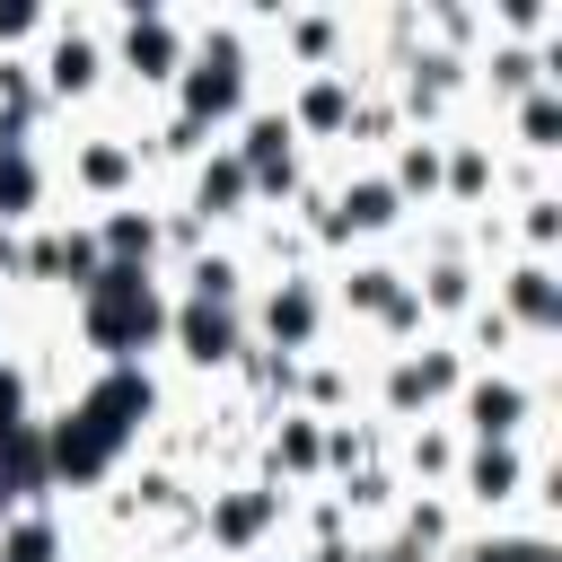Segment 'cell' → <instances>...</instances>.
Here are the masks:
<instances>
[{"mask_svg": "<svg viewBox=\"0 0 562 562\" xmlns=\"http://www.w3.org/2000/svg\"><path fill=\"white\" fill-rule=\"evenodd\" d=\"M149 422H158V378L149 369H97L61 413H44V483H70V492L105 483Z\"/></svg>", "mask_w": 562, "mask_h": 562, "instance_id": "cell-1", "label": "cell"}, {"mask_svg": "<svg viewBox=\"0 0 562 562\" xmlns=\"http://www.w3.org/2000/svg\"><path fill=\"white\" fill-rule=\"evenodd\" d=\"M167 307H176V290H167L158 272L97 263V281L79 290V342H88L105 369H140V360L167 342Z\"/></svg>", "mask_w": 562, "mask_h": 562, "instance_id": "cell-2", "label": "cell"}, {"mask_svg": "<svg viewBox=\"0 0 562 562\" xmlns=\"http://www.w3.org/2000/svg\"><path fill=\"white\" fill-rule=\"evenodd\" d=\"M255 105V53H246V26H202L184 44V70H176V114L193 132H237Z\"/></svg>", "mask_w": 562, "mask_h": 562, "instance_id": "cell-3", "label": "cell"}, {"mask_svg": "<svg viewBox=\"0 0 562 562\" xmlns=\"http://www.w3.org/2000/svg\"><path fill=\"white\" fill-rule=\"evenodd\" d=\"M325 325H334V299H325V281L316 272H272L263 281V299H255V316H246V334H263V351L272 360H316V342H325Z\"/></svg>", "mask_w": 562, "mask_h": 562, "instance_id": "cell-4", "label": "cell"}, {"mask_svg": "<svg viewBox=\"0 0 562 562\" xmlns=\"http://www.w3.org/2000/svg\"><path fill=\"white\" fill-rule=\"evenodd\" d=\"M465 351L457 342H422V351H395L386 369H378V404H386V422H430L439 404H457V386H465Z\"/></svg>", "mask_w": 562, "mask_h": 562, "instance_id": "cell-5", "label": "cell"}, {"mask_svg": "<svg viewBox=\"0 0 562 562\" xmlns=\"http://www.w3.org/2000/svg\"><path fill=\"white\" fill-rule=\"evenodd\" d=\"M281 518H290V501H281L272 483H220V492L202 501V544H211L220 562H255V553H272Z\"/></svg>", "mask_w": 562, "mask_h": 562, "instance_id": "cell-6", "label": "cell"}, {"mask_svg": "<svg viewBox=\"0 0 562 562\" xmlns=\"http://www.w3.org/2000/svg\"><path fill=\"white\" fill-rule=\"evenodd\" d=\"M544 413V395L501 360V369H465V386H457V439H492V448H518L527 439V422Z\"/></svg>", "mask_w": 562, "mask_h": 562, "instance_id": "cell-7", "label": "cell"}, {"mask_svg": "<svg viewBox=\"0 0 562 562\" xmlns=\"http://www.w3.org/2000/svg\"><path fill=\"white\" fill-rule=\"evenodd\" d=\"M448 492L465 501V509H518V501H544V465L527 457V448H492V439H465V457H457V474H448Z\"/></svg>", "mask_w": 562, "mask_h": 562, "instance_id": "cell-8", "label": "cell"}, {"mask_svg": "<svg viewBox=\"0 0 562 562\" xmlns=\"http://www.w3.org/2000/svg\"><path fill=\"white\" fill-rule=\"evenodd\" d=\"M105 35L88 26V18H53L44 26V61H35V88H44V105H88L97 88H105Z\"/></svg>", "mask_w": 562, "mask_h": 562, "instance_id": "cell-9", "label": "cell"}, {"mask_svg": "<svg viewBox=\"0 0 562 562\" xmlns=\"http://www.w3.org/2000/svg\"><path fill=\"white\" fill-rule=\"evenodd\" d=\"M228 158L246 167L255 202H290V193H299V132H290V114H281V105H246V123H237Z\"/></svg>", "mask_w": 562, "mask_h": 562, "instance_id": "cell-10", "label": "cell"}, {"mask_svg": "<svg viewBox=\"0 0 562 562\" xmlns=\"http://www.w3.org/2000/svg\"><path fill=\"white\" fill-rule=\"evenodd\" d=\"M184 44H193V35H184L167 9H123V18H114V53H105V61H114V70H132L140 88H176Z\"/></svg>", "mask_w": 562, "mask_h": 562, "instance_id": "cell-11", "label": "cell"}, {"mask_svg": "<svg viewBox=\"0 0 562 562\" xmlns=\"http://www.w3.org/2000/svg\"><path fill=\"white\" fill-rule=\"evenodd\" d=\"M70 193L79 202H97V211H114V202H140V140H123V132H88V140H70Z\"/></svg>", "mask_w": 562, "mask_h": 562, "instance_id": "cell-12", "label": "cell"}, {"mask_svg": "<svg viewBox=\"0 0 562 562\" xmlns=\"http://www.w3.org/2000/svg\"><path fill=\"white\" fill-rule=\"evenodd\" d=\"M167 342L184 351V369H237V360H246V307H211V299H184V290H176Z\"/></svg>", "mask_w": 562, "mask_h": 562, "instance_id": "cell-13", "label": "cell"}, {"mask_svg": "<svg viewBox=\"0 0 562 562\" xmlns=\"http://www.w3.org/2000/svg\"><path fill=\"white\" fill-rule=\"evenodd\" d=\"M492 307L509 316L518 342H553V334H562V281H553V263H544V255H518V263L492 281Z\"/></svg>", "mask_w": 562, "mask_h": 562, "instance_id": "cell-14", "label": "cell"}, {"mask_svg": "<svg viewBox=\"0 0 562 562\" xmlns=\"http://www.w3.org/2000/svg\"><path fill=\"white\" fill-rule=\"evenodd\" d=\"M351 105H360V70H307L281 97V114H290L299 140H351Z\"/></svg>", "mask_w": 562, "mask_h": 562, "instance_id": "cell-15", "label": "cell"}, {"mask_svg": "<svg viewBox=\"0 0 562 562\" xmlns=\"http://www.w3.org/2000/svg\"><path fill=\"white\" fill-rule=\"evenodd\" d=\"M246 211H255L246 167H237L228 149H202V158H193V184H184V220H193V228H228V220H246Z\"/></svg>", "mask_w": 562, "mask_h": 562, "instance_id": "cell-16", "label": "cell"}, {"mask_svg": "<svg viewBox=\"0 0 562 562\" xmlns=\"http://www.w3.org/2000/svg\"><path fill=\"white\" fill-rule=\"evenodd\" d=\"M88 237H97V255L123 263V272H158V255H167V220H158L149 202H114V211H97Z\"/></svg>", "mask_w": 562, "mask_h": 562, "instance_id": "cell-17", "label": "cell"}, {"mask_svg": "<svg viewBox=\"0 0 562 562\" xmlns=\"http://www.w3.org/2000/svg\"><path fill=\"white\" fill-rule=\"evenodd\" d=\"M263 483H272V492H281V483H325V422H316V413L281 404V422H272V439H263Z\"/></svg>", "mask_w": 562, "mask_h": 562, "instance_id": "cell-18", "label": "cell"}, {"mask_svg": "<svg viewBox=\"0 0 562 562\" xmlns=\"http://www.w3.org/2000/svg\"><path fill=\"white\" fill-rule=\"evenodd\" d=\"M53 202V167L35 158V140H0V228H35Z\"/></svg>", "mask_w": 562, "mask_h": 562, "instance_id": "cell-19", "label": "cell"}, {"mask_svg": "<svg viewBox=\"0 0 562 562\" xmlns=\"http://www.w3.org/2000/svg\"><path fill=\"white\" fill-rule=\"evenodd\" d=\"M404 281H413V272H395L386 255H351V263L334 272V290H325V299H334L342 316H360V325H378V316H386V307L404 299Z\"/></svg>", "mask_w": 562, "mask_h": 562, "instance_id": "cell-20", "label": "cell"}, {"mask_svg": "<svg viewBox=\"0 0 562 562\" xmlns=\"http://www.w3.org/2000/svg\"><path fill=\"white\" fill-rule=\"evenodd\" d=\"M413 299H422V316H474V307H483V272H474L457 246H439V255L413 272Z\"/></svg>", "mask_w": 562, "mask_h": 562, "instance_id": "cell-21", "label": "cell"}, {"mask_svg": "<svg viewBox=\"0 0 562 562\" xmlns=\"http://www.w3.org/2000/svg\"><path fill=\"white\" fill-rule=\"evenodd\" d=\"M492 184H501V158H492V140H439V202H457V211H483V202H492Z\"/></svg>", "mask_w": 562, "mask_h": 562, "instance_id": "cell-22", "label": "cell"}, {"mask_svg": "<svg viewBox=\"0 0 562 562\" xmlns=\"http://www.w3.org/2000/svg\"><path fill=\"white\" fill-rule=\"evenodd\" d=\"M0 562H70V553H61V518H53L44 501L0 509Z\"/></svg>", "mask_w": 562, "mask_h": 562, "instance_id": "cell-23", "label": "cell"}, {"mask_svg": "<svg viewBox=\"0 0 562 562\" xmlns=\"http://www.w3.org/2000/svg\"><path fill=\"white\" fill-rule=\"evenodd\" d=\"M378 176L395 184V202H404V211H413V202H439V140H430V132H404V140H395V158H386Z\"/></svg>", "mask_w": 562, "mask_h": 562, "instance_id": "cell-24", "label": "cell"}, {"mask_svg": "<svg viewBox=\"0 0 562 562\" xmlns=\"http://www.w3.org/2000/svg\"><path fill=\"white\" fill-rule=\"evenodd\" d=\"M457 88H465V61H457V53H422V61L404 70V114H422V123H430Z\"/></svg>", "mask_w": 562, "mask_h": 562, "instance_id": "cell-25", "label": "cell"}, {"mask_svg": "<svg viewBox=\"0 0 562 562\" xmlns=\"http://www.w3.org/2000/svg\"><path fill=\"white\" fill-rule=\"evenodd\" d=\"M184 299H211V307H246V263L228 246H202L184 263Z\"/></svg>", "mask_w": 562, "mask_h": 562, "instance_id": "cell-26", "label": "cell"}, {"mask_svg": "<svg viewBox=\"0 0 562 562\" xmlns=\"http://www.w3.org/2000/svg\"><path fill=\"white\" fill-rule=\"evenodd\" d=\"M281 44L299 53V79H307V70H342V61H334V53H342V18H325V9L281 18Z\"/></svg>", "mask_w": 562, "mask_h": 562, "instance_id": "cell-27", "label": "cell"}, {"mask_svg": "<svg viewBox=\"0 0 562 562\" xmlns=\"http://www.w3.org/2000/svg\"><path fill=\"white\" fill-rule=\"evenodd\" d=\"M457 457H465L457 430H439V422H413V430H404V474H413V483H448Z\"/></svg>", "mask_w": 562, "mask_h": 562, "instance_id": "cell-28", "label": "cell"}, {"mask_svg": "<svg viewBox=\"0 0 562 562\" xmlns=\"http://www.w3.org/2000/svg\"><path fill=\"white\" fill-rule=\"evenodd\" d=\"M509 114H518V149L527 158H553L562 149V88H527Z\"/></svg>", "mask_w": 562, "mask_h": 562, "instance_id": "cell-29", "label": "cell"}, {"mask_svg": "<svg viewBox=\"0 0 562 562\" xmlns=\"http://www.w3.org/2000/svg\"><path fill=\"white\" fill-rule=\"evenodd\" d=\"M35 114H44L35 70H26V61H0V140H26V132H35Z\"/></svg>", "mask_w": 562, "mask_h": 562, "instance_id": "cell-30", "label": "cell"}, {"mask_svg": "<svg viewBox=\"0 0 562 562\" xmlns=\"http://www.w3.org/2000/svg\"><path fill=\"white\" fill-rule=\"evenodd\" d=\"M483 79H492V97H501V105H518L527 88H544V61H536V44H492Z\"/></svg>", "mask_w": 562, "mask_h": 562, "instance_id": "cell-31", "label": "cell"}, {"mask_svg": "<svg viewBox=\"0 0 562 562\" xmlns=\"http://www.w3.org/2000/svg\"><path fill=\"white\" fill-rule=\"evenodd\" d=\"M553 237H562V202H553V193H527V202H518V246L553 263Z\"/></svg>", "mask_w": 562, "mask_h": 562, "instance_id": "cell-32", "label": "cell"}, {"mask_svg": "<svg viewBox=\"0 0 562 562\" xmlns=\"http://www.w3.org/2000/svg\"><path fill=\"white\" fill-rule=\"evenodd\" d=\"M26 422H44V413H35V386H26V369H9V360H0V439H9V430H26Z\"/></svg>", "mask_w": 562, "mask_h": 562, "instance_id": "cell-33", "label": "cell"}, {"mask_svg": "<svg viewBox=\"0 0 562 562\" xmlns=\"http://www.w3.org/2000/svg\"><path fill=\"white\" fill-rule=\"evenodd\" d=\"M465 334H474V342H483V351H492V369H501V351H509V342H518V334H509V316H501V307H492V299H483V307H474V316H465Z\"/></svg>", "mask_w": 562, "mask_h": 562, "instance_id": "cell-34", "label": "cell"}, {"mask_svg": "<svg viewBox=\"0 0 562 562\" xmlns=\"http://www.w3.org/2000/svg\"><path fill=\"white\" fill-rule=\"evenodd\" d=\"M44 26H53L44 9H26V0H0V53H9V44H26V35H44Z\"/></svg>", "mask_w": 562, "mask_h": 562, "instance_id": "cell-35", "label": "cell"}, {"mask_svg": "<svg viewBox=\"0 0 562 562\" xmlns=\"http://www.w3.org/2000/svg\"><path fill=\"white\" fill-rule=\"evenodd\" d=\"M18 263H26V228H0V281H18Z\"/></svg>", "mask_w": 562, "mask_h": 562, "instance_id": "cell-36", "label": "cell"}, {"mask_svg": "<svg viewBox=\"0 0 562 562\" xmlns=\"http://www.w3.org/2000/svg\"><path fill=\"white\" fill-rule=\"evenodd\" d=\"M255 562H307V553H255Z\"/></svg>", "mask_w": 562, "mask_h": 562, "instance_id": "cell-37", "label": "cell"}]
</instances>
